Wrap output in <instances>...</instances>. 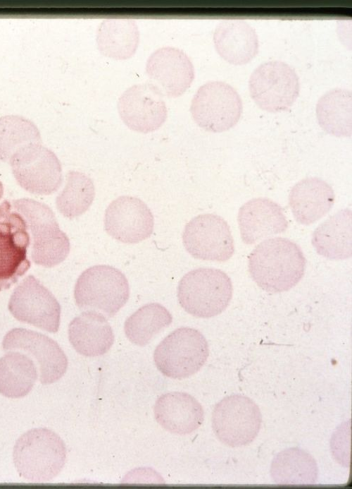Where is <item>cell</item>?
Masks as SVG:
<instances>
[{"mask_svg": "<svg viewBox=\"0 0 352 489\" xmlns=\"http://www.w3.org/2000/svg\"><path fill=\"white\" fill-rule=\"evenodd\" d=\"M306 263L300 246L283 237L263 241L248 257L251 278L270 293H281L294 287L303 277Z\"/></svg>", "mask_w": 352, "mask_h": 489, "instance_id": "obj_1", "label": "cell"}, {"mask_svg": "<svg viewBox=\"0 0 352 489\" xmlns=\"http://www.w3.org/2000/svg\"><path fill=\"white\" fill-rule=\"evenodd\" d=\"M64 442L55 432L45 428H32L15 442L13 451L15 467L25 479L47 482L56 477L66 461Z\"/></svg>", "mask_w": 352, "mask_h": 489, "instance_id": "obj_2", "label": "cell"}, {"mask_svg": "<svg viewBox=\"0 0 352 489\" xmlns=\"http://www.w3.org/2000/svg\"><path fill=\"white\" fill-rule=\"evenodd\" d=\"M232 292L231 279L225 272L200 267L189 271L181 279L177 298L182 308L189 314L208 318L225 310Z\"/></svg>", "mask_w": 352, "mask_h": 489, "instance_id": "obj_3", "label": "cell"}, {"mask_svg": "<svg viewBox=\"0 0 352 489\" xmlns=\"http://www.w3.org/2000/svg\"><path fill=\"white\" fill-rule=\"evenodd\" d=\"M13 207L25 219L32 236L31 258L34 263L52 267L62 262L70 248L69 239L60 229L55 215L46 204L30 198L13 201Z\"/></svg>", "mask_w": 352, "mask_h": 489, "instance_id": "obj_4", "label": "cell"}, {"mask_svg": "<svg viewBox=\"0 0 352 489\" xmlns=\"http://www.w3.org/2000/svg\"><path fill=\"white\" fill-rule=\"evenodd\" d=\"M130 296L128 281L118 269L98 265L85 270L78 277L74 298L79 308L114 316Z\"/></svg>", "mask_w": 352, "mask_h": 489, "instance_id": "obj_5", "label": "cell"}, {"mask_svg": "<svg viewBox=\"0 0 352 489\" xmlns=\"http://www.w3.org/2000/svg\"><path fill=\"white\" fill-rule=\"evenodd\" d=\"M209 355L208 344L203 334L191 327H180L156 346L153 360L165 376L183 379L197 373Z\"/></svg>", "mask_w": 352, "mask_h": 489, "instance_id": "obj_6", "label": "cell"}, {"mask_svg": "<svg viewBox=\"0 0 352 489\" xmlns=\"http://www.w3.org/2000/svg\"><path fill=\"white\" fill-rule=\"evenodd\" d=\"M242 100L236 89L220 80L202 85L194 94L190 111L196 123L206 131L221 133L239 121Z\"/></svg>", "mask_w": 352, "mask_h": 489, "instance_id": "obj_7", "label": "cell"}, {"mask_svg": "<svg viewBox=\"0 0 352 489\" xmlns=\"http://www.w3.org/2000/svg\"><path fill=\"white\" fill-rule=\"evenodd\" d=\"M252 99L263 110L280 112L289 109L299 95L300 83L295 70L284 61H268L258 66L249 80Z\"/></svg>", "mask_w": 352, "mask_h": 489, "instance_id": "obj_8", "label": "cell"}, {"mask_svg": "<svg viewBox=\"0 0 352 489\" xmlns=\"http://www.w3.org/2000/svg\"><path fill=\"white\" fill-rule=\"evenodd\" d=\"M211 420L217 438L229 447H238L251 443L257 437L262 415L251 398L232 394L215 404Z\"/></svg>", "mask_w": 352, "mask_h": 489, "instance_id": "obj_9", "label": "cell"}, {"mask_svg": "<svg viewBox=\"0 0 352 489\" xmlns=\"http://www.w3.org/2000/svg\"><path fill=\"white\" fill-rule=\"evenodd\" d=\"M8 162L18 184L31 193L50 195L61 186V162L56 154L42 143L21 147Z\"/></svg>", "mask_w": 352, "mask_h": 489, "instance_id": "obj_10", "label": "cell"}, {"mask_svg": "<svg viewBox=\"0 0 352 489\" xmlns=\"http://www.w3.org/2000/svg\"><path fill=\"white\" fill-rule=\"evenodd\" d=\"M27 229L24 217L4 200L0 205V291L8 289L30 267Z\"/></svg>", "mask_w": 352, "mask_h": 489, "instance_id": "obj_11", "label": "cell"}, {"mask_svg": "<svg viewBox=\"0 0 352 489\" xmlns=\"http://www.w3.org/2000/svg\"><path fill=\"white\" fill-rule=\"evenodd\" d=\"M182 242L186 250L199 260L225 262L234 253L229 224L224 218L212 213L192 218L184 227Z\"/></svg>", "mask_w": 352, "mask_h": 489, "instance_id": "obj_12", "label": "cell"}, {"mask_svg": "<svg viewBox=\"0 0 352 489\" xmlns=\"http://www.w3.org/2000/svg\"><path fill=\"white\" fill-rule=\"evenodd\" d=\"M8 309L18 320L49 332H58L61 306L51 292L34 277H26L15 289Z\"/></svg>", "mask_w": 352, "mask_h": 489, "instance_id": "obj_13", "label": "cell"}, {"mask_svg": "<svg viewBox=\"0 0 352 489\" xmlns=\"http://www.w3.org/2000/svg\"><path fill=\"white\" fill-rule=\"evenodd\" d=\"M4 351H23L35 363L42 385H49L61 378L67 370L68 358L53 339L36 331L13 328L4 336Z\"/></svg>", "mask_w": 352, "mask_h": 489, "instance_id": "obj_14", "label": "cell"}, {"mask_svg": "<svg viewBox=\"0 0 352 489\" xmlns=\"http://www.w3.org/2000/svg\"><path fill=\"white\" fill-rule=\"evenodd\" d=\"M117 107L122 122L130 129L142 133L156 131L168 116L163 94L151 83L128 87L118 98Z\"/></svg>", "mask_w": 352, "mask_h": 489, "instance_id": "obj_15", "label": "cell"}, {"mask_svg": "<svg viewBox=\"0 0 352 489\" xmlns=\"http://www.w3.org/2000/svg\"><path fill=\"white\" fill-rule=\"evenodd\" d=\"M104 229L115 240L137 243L153 233L154 219L148 206L139 198L122 195L113 200L104 215Z\"/></svg>", "mask_w": 352, "mask_h": 489, "instance_id": "obj_16", "label": "cell"}, {"mask_svg": "<svg viewBox=\"0 0 352 489\" xmlns=\"http://www.w3.org/2000/svg\"><path fill=\"white\" fill-rule=\"evenodd\" d=\"M146 73L158 83L163 94L170 97L183 95L195 77L190 58L183 50L173 47H163L151 54Z\"/></svg>", "mask_w": 352, "mask_h": 489, "instance_id": "obj_17", "label": "cell"}, {"mask_svg": "<svg viewBox=\"0 0 352 489\" xmlns=\"http://www.w3.org/2000/svg\"><path fill=\"white\" fill-rule=\"evenodd\" d=\"M237 222L241 239L246 245L284 233L289 226L282 207L264 197L252 198L243 204L238 211Z\"/></svg>", "mask_w": 352, "mask_h": 489, "instance_id": "obj_18", "label": "cell"}, {"mask_svg": "<svg viewBox=\"0 0 352 489\" xmlns=\"http://www.w3.org/2000/svg\"><path fill=\"white\" fill-rule=\"evenodd\" d=\"M153 411L156 421L162 428L178 435L194 432L204 420L201 404L193 396L183 392L162 394L157 399Z\"/></svg>", "mask_w": 352, "mask_h": 489, "instance_id": "obj_19", "label": "cell"}, {"mask_svg": "<svg viewBox=\"0 0 352 489\" xmlns=\"http://www.w3.org/2000/svg\"><path fill=\"white\" fill-rule=\"evenodd\" d=\"M332 187L318 177H307L297 182L289 195V205L296 221L310 225L325 216L334 205Z\"/></svg>", "mask_w": 352, "mask_h": 489, "instance_id": "obj_20", "label": "cell"}, {"mask_svg": "<svg viewBox=\"0 0 352 489\" xmlns=\"http://www.w3.org/2000/svg\"><path fill=\"white\" fill-rule=\"evenodd\" d=\"M218 54L233 65H244L258 54V37L256 30L241 19H225L219 23L213 33Z\"/></svg>", "mask_w": 352, "mask_h": 489, "instance_id": "obj_21", "label": "cell"}, {"mask_svg": "<svg viewBox=\"0 0 352 489\" xmlns=\"http://www.w3.org/2000/svg\"><path fill=\"white\" fill-rule=\"evenodd\" d=\"M68 339L77 353L87 357H95L109 351L114 342V334L104 315L88 310L70 322Z\"/></svg>", "mask_w": 352, "mask_h": 489, "instance_id": "obj_22", "label": "cell"}, {"mask_svg": "<svg viewBox=\"0 0 352 489\" xmlns=\"http://www.w3.org/2000/svg\"><path fill=\"white\" fill-rule=\"evenodd\" d=\"M318 254L329 260L350 258L352 254L351 210L341 209L320 224L312 234Z\"/></svg>", "mask_w": 352, "mask_h": 489, "instance_id": "obj_23", "label": "cell"}, {"mask_svg": "<svg viewBox=\"0 0 352 489\" xmlns=\"http://www.w3.org/2000/svg\"><path fill=\"white\" fill-rule=\"evenodd\" d=\"M96 41L99 51L111 59L125 60L136 52L139 43V30L130 18H105L99 25Z\"/></svg>", "mask_w": 352, "mask_h": 489, "instance_id": "obj_24", "label": "cell"}, {"mask_svg": "<svg viewBox=\"0 0 352 489\" xmlns=\"http://www.w3.org/2000/svg\"><path fill=\"white\" fill-rule=\"evenodd\" d=\"M320 126L336 137H351L352 133V94L350 90L335 87L322 95L316 104Z\"/></svg>", "mask_w": 352, "mask_h": 489, "instance_id": "obj_25", "label": "cell"}, {"mask_svg": "<svg viewBox=\"0 0 352 489\" xmlns=\"http://www.w3.org/2000/svg\"><path fill=\"white\" fill-rule=\"evenodd\" d=\"M270 475L277 485H309L316 483L318 468L309 453L298 447H291L274 457Z\"/></svg>", "mask_w": 352, "mask_h": 489, "instance_id": "obj_26", "label": "cell"}, {"mask_svg": "<svg viewBox=\"0 0 352 489\" xmlns=\"http://www.w3.org/2000/svg\"><path fill=\"white\" fill-rule=\"evenodd\" d=\"M37 378V367L25 354L13 351L0 358V393L4 397L26 396Z\"/></svg>", "mask_w": 352, "mask_h": 489, "instance_id": "obj_27", "label": "cell"}, {"mask_svg": "<svg viewBox=\"0 0 352 489\" xmlns=\"http://www.w3.org/2000/svg\"><path fill=\"white\" fill-rule=\"evenodd\" d=\"M172 321L169 310L161 304L152 303L144 305L127 318L124 331L127 338L134 344L144 346Z\"/></svg>", "mask_w": 352, "mask_h": 489, "instance_id": "obj_28", "label": "cell"}, {"mask_svg": "<svg viewBox=\"0 0 352 489\" xmlns=\"http://www.w3.org/2000/svg\"><path fill=\"white\" fill-rule=\"evenodd\" d=\"M95 188L90 178L82 172L71 171L67 183L56 197L58 210L65 217L73 219L84 214L92 204Z\"/></svg>", "mask_w": 352, "mask_h": 489, "instance_id": "obj_29", "label": "cell"}, {"mask_svg": "<svg viewBox=\"0 0 352 489\" xmlns=\"http://www.w3.org/2000/svg\"><path fill=\"white\" fill-rule=\"evenodd\" d=\"M36 143H42V138L32 121L17 115L0 116V160L8 162L19 149Z\"/></svg>", "mask_w": 352, "mask_h": 489, "instance_id": "obj_30", "label": "cell"}]
</instances>
